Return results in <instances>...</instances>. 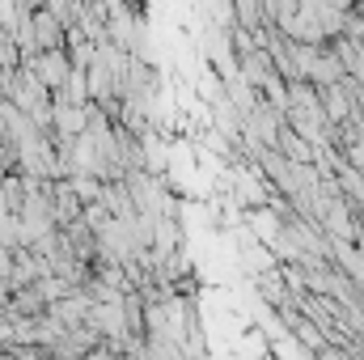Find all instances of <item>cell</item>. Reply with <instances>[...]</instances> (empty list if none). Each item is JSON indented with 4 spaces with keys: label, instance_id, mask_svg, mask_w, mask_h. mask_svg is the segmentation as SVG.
Masks as SVG:
<instances>
[{
    "label": "cell",
    "instance_id": "1",
    "mask_svg": "<svg viewBox=\"0 0 364 360\" xmlns=\"http://www.w3.org/2000/svg\"><path fill=\"white\" fill-rule=\"evenodd\" d=\"M314 360H356V339L352 344H326Z\"/></svg>",
    "mask_w": 364,
    "mask_h": 360
}]
</instances>
